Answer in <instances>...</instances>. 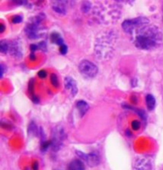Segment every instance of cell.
Returning <instances> with one entry per match:
<instances>
[{
    "label": "cell",
    "mask_w": 163,
    "mask_h": 170,
    "mask_svg": "<svg viewBox=\"0 0 163 170\" xmlns=\"http://www.w3.org/2000/svg\"><path fill=\"white\" fill-rule=\"evenodd\" d=\"M5 30V26L3 24H1V25H0V32L2 33L4 32Z\"/></svg>",
    "instance_id": "32"
},
{
    "label": "cell",
    "mask_w": 163,
    "mask_h": 170,
    "mask_svg": "<svg viewBox=\"0 0 163 170\" xmlns=\"http://www.w3.org/2000/svg\"><path fill=\"white\" fill-rule=\"evenodd\" d=\"M32 169L33 170H38L39 169V163L38 161H34L32 165Z\"/></svg>",
    "instance_id": "26"
},
{
    "label": "cell",
    "mask_w": 163,
    "mask_h": 170,
    "mask_svg": "<svg viewBox=\"0 0 163 170\" xmlns=\"http://www.w3.org/2000/svg\"><path fill=\"white\" fill-rule=\"evenodd\" d=\"M30 58L31 60H32V61H34L35 59H36V56H35V54H34V53L31 52V54H30Z\"/></svg>",
    "instance_id": "31"
},
{
    "label": "cell",
    "mask_w": 163,
    "mask_h": 170,
    "mask_svg": "<svg viewBox=\"0 0 163 170\" xmlns=\"http://www.w3.org/2000/svg\"><path fill=\"white\" fill-rule=\"evenodd\" d=\"M38 76L40 78H46L47 76V72L44 70H40L38 72Z\"/></svg>",
    "instance_id": "23"
},
{
    "label": "cell",
    "mask_w": 163,
    "mask_h": 170,
    "mask_svg": "<svg viewBox=\"0 0 163 170\" xmlns=\"http://www.w3.org/2000/svg\"><path fill=\"white\" fill-rule=\"evenodd\" d=\"M10 49V45L7 41L1 40L0 42V51L1 53H6Z\"/></svg>",
    "instance_id": "15"
},
{
    "label": "cell",
    "mask_w": 163,
    "mask_h": 170,
    "mask_svg": "<svg viewBox=\"0 0 163 170\" xmlns=\"http://www.w3.org/2000/svg\"><path fill=\"white\" fill-rule=\"evenodd\" d=\"M85 161L90 167L97 166L100 162V158L98 154L95 153H91L87 154Z\"/></svg>",
    "instance_id": "7"
},
{
    "label": "cell",
    "mask_w": 163,
    "mask_h": 170,
    "mask_svg": "<svg viewBox=\"0 0 163 170\" xmlns=\"http://www.w3.org/2000/svg\"><path fill=\"white\" fill-rule=\"evenodd\" d=\"M5 72V66L3 63L1 64V78H3V73Z\"/></svg>",
    "instance_id": "28"
},
{
    "label": "cell",
    "mask_w": 163,
    "mask_h": 170,
    "mask_svg": "<svg viewBox=\"0 0 163 170\" xmlns=\"http://www.w3.org/2000/svg\"><path fill=\"white\" fill-rule=\"evenodd\" d=\"M84 165L81 160H75L69 165L68 170H84Z\"/></svg>",
    "instance_id": "11"
},
{
    "label": "cell",
    "mask_w": 163,
    "mask_h": 170,
    "mask_svg": "<svg viewBox=\"0 0 163 170\" xmlns=\"http://www.w3.org/2000/svg\"><path fill=\"white\" fill-rule=\"evenodd\" d=\"M65 87L72 96H75L78 93V87L76 81L71 77H66L65 78Z\"/></svg>",
    "instance_id": "6"
},
{
    "label": "cell",
    "mask_w": 163,
    "mask_h": 170,
    "mask_svg": "<svg viewBox=\"0 0 163 170\" xmlns=\"http://www.w3.org/2000/svg\"><path fill=\"white\" fill-rule=\"evenodd\" d=\"M9 51L11 55L15 58H21L22 56L21 47L17 42H13L12 43L11 45H10Z\"/></svg>",
    "instance_id": "8"
},
{
    "label": "cell",
    "mask_w": 163,
    "mask_h": 170,
    "mask_svg": "<svg viewBox=\"0 0 163 170\" xmlns=\"http://www.w3.org/2000/svg\"><path fill=\"white\" fill-rule=\"evenodd\" d=\"M68 46L65 45V44H63V45L59 47V52L63 55H65L66 53H67V52H68Z\"/></svg>",
    "instance_id": "22"
},
{
    "label": "cell",
    "mask_w": 163,
    "mask_h": 170,
    "mask_svg": "<svg viewBox=\"0 0 163 170\" xmlns=\"http://www.w3.org/2000/svg\"><path fill=\"white\" fill-rule=\"evenodd\" d=\"M66 1H55L53 3L52 8L57 13L60 14H65L66 13Z\"/></svg>",
    "instance_id": "9"
},
{
    "label": "cell",
    "mask_w": 163,
    "mask_h": 170,
    "mask_svg": "<svg viewBox=\"0 0 163 170\" xmlns=\"http://www.w3.org/2000/svg\"><path fill=\"white\" fill-rule=\"evenodd\" d=\"M50 40L52 42V43H56L59 46L65 44L64 43L63 38L61 37V36L57 33H53L52 34H51Z\"/></svg>",
    "instance_id": "13"
},
{
    "label": "cell",
    "mask_w": 163,
    "mask_h": 170,
    "mask_svg": "<svg viewBox=\"0 0 163 170\" xmlns=\"http://www.w3.org/2000/svg\"><path fill=\"white\" fill-rule=\"evenodd\" d=\"M23 21V17H22V15H16L13 17L12 21L14 24H19L21 23Z\"/></svg>",
    "instance_id": "20"
},
{
    "label": "cell",
    "mask_w": 163,
    "mask_h": 170,
    "mask_svg": "<svg viewBox=\"0 0 163 170\" xmlns=\"http://www.w3.org/2000/svg\"><path fill=\"white\" fill-rule=\"evenodd\" d=\"M146 105L149 110H153L155 108L156 101L154 96L152 94H147L145 97Z\"/></svg>",
    "instance_id": "12"
},
{
    "label": "cell",
    "mask_w": 163,
    "mask_h": 170,
    "mask_svg": "<svg viewBox=\"0 0 163 170\" xmlns=\"http://www.w3.org/2000/svg\"><path fill=\"white\" fill-rule=\"evenodd\" d=\"M76 108L80 113V117H83L89 109V105L88 103L84 100H79L76 104Z\"/></svg>",
    "instance_id": "10"
},
{
    "label": "cell",
    "mask_w": 163,
    "mask_h": 170,
    "mask_svg": "<svg viewBox=\"0 0 163 170\" xmlns=\"http://www.w3.org/2000/svg\"><path fill=\"white\" fill-rule=\"evenodd\" d=\"M78 70L82 75L88 78H94L98 73L97 66L88 60H83L80 62Z\"/></svg>",
    "instance_id": "5"
},
{
    "label": "cell",
    "mask_w": 163,
    "mask_h": 170,
    "mask_svg": "<svg viewBox=\"0 0 163 170\" xmlns=\"http://www.w3.org/2000/svg\"><path fill=\"white\" fill-rule=\"evenodd\" d=\"M28 134L31 136H36L40 133L39 131H38L36 125L34 124V122H30V125L28 126Z\"/></svg>",
    "instance_id": "14"
},
{
    "label": "cell",
    "mask_w": 163,
    "mask_h": 170,
    "mask_svg": "<svg viewBox=\"0 0 163 170\" xmlns=\"http://www.w3.org/2000/svg\"><path fill=\"white\" fill-rule=\"evenodd\" d=\"M50 82L52 86L55 87H58L59 86V82L57 75L55 73H52L50 75Z\"/></svg>",
    "instance_id": "16"
},
{
    "label": "cell",
    "mask_w": 163,
    "mask_h": 170,
    "mask_svg": "<svg viewBox=\"0 0 163 170\" xmlns=\"http://www.w3.org/2000/svg\"><path fill=\"white\" fill-rule=\"evenodd\" d=\"M76 155H77L80 157V158H81L84 160H85L86 157H87V154H85V153L82 152H81V151H79V150H76Z\"/></svg>",
    "instance_id": "24"
},
{
    "label": "cell",
    "mask_w": 163,
    "mask_h": 170,
    "mask_svg": "<svg viewBox=\"0 0 163 170\" xmlns=\"http://www.w3.org/2000/svg\"><path fill=\"white\" fill-rule=\"evenodd\" d=\"M51 146V141H41V150L43 151V152H45L46 151L49 147Z\"/></svg>",
    "instance_id": "18"
},
{
    "label": "cell",
    "mask_w": 163,
    "mask_h": 170,
    "mask_svg": "<svg viewBox=\"0 0 163 170\" xmlns=\"http://www.w3.org/2000/svg\"><path fill=\"white\" fill-rule=\"evenodd\" d=\"M28 91L30 94H31L32 96H34L33 94V91H34V79L33 78H31L30 80V82L28 84Z\"/></svg>",
    "instance_id": "21"
},
{
    "label": "cell",
    "mask_w": 163,
    "mask_h": 170,
    "mask_svg": "<svg viewBox=\"0 0 163 170\" xmlns=\"http://www.w3.org/2000/svg\"><path fill=\"white\" fill-rule=\"evenodd\" d=\"M38 49V46L36 45V44H31V45H30V50L31 52L34 53V52L36 51Z\"/></svg>",
    "instance_id": "27"
},
{
    "label": "cell",
    "mask_w": 163,
    "mask_h": 170,
    "mask_svg": "<svg viewBox=\"0 0 163 170\" xmlns=\"http://www.w3.org/2000/svg\"><path fill=\"white\" fill-rule=\"evenodd\" d=\"M149 24V19L145 17H139L131 19L124 21L122 24V27L125 32L133 33L140 27Z\"/></svg>",
    "instance_id": "3"
},
{
    "label": "cell",
    "mask_w": 163,
    "mask_h": 170,
    "mask_svg": "<svg viewBox=\"0 0 163 170\" xmlns=\"http://www.w3.org/2000/svg\"><path fill=\"white\" fill-rule=\"evenodd\" d=\"M31 98H32V101H33L34 103L38 104V103L40 102L39 99H38V97L37 96H34V95L33 96L31 97Z\"/></svg>",
    "instance_id": "29"
},
{
    "label": "cell",
    "mask_w": 163,
    "mask_h": 170,
    "mask_svg": "<svg viewBox=\"0 0 163 170\" xmlns=\"http://www.w3.org/2000/svg\"><path fill=\"white\" fill-rule=\"evenodd\" d=\"M15 4H17L19 5H26L28 3L27 1H14Z\"/></svg>",
    "instance_id": "30"
},
{
    "label": "cell",
    "mask_w": 163,
    "mask_h": 170,
    "mask_svg": "<svg viewBox=\"0 0 163 170\" xmlns=\"http://www.w3.org/2000/svg\"><path fill=\"white\" fill-rule=\"evenodd\" d=\"M65 138L66 133L61 125H57L54 129L51 147L54 152H57L61 149Z\"/></svg>",
    "instance_id": "4"
},
{
    "label": "cell",
    "mask_w": 163,
    "mask_h": 170,
    "mask_svg": "<svg viewBox=\"0 0 163 170\" xmlns=\"http://www.w3.org/2000/svg\"><path fill=\"white\" fill-rule=\"evenodd\" d=\"M131 127L134 131H138L141 127V123L138 120H134L131 122Z\"/></svg>",
    "instance_id": "19"
},
{
    "label": "cell",
    "mask_w": 163,
    "mask_h": 170,
    "mask_svg": "<svg viewBox=\"0 0 163 170\" xmlns=\"http://www.w3.org/2000/svg\"><path fill=\"white\" fill-rule=\"evenodd\" d=\"M45 19L43 14H40L30 19L25 27V33L30 39H38L45 33V28L42 26V21Z\"/></svg>",
    "instance_id": "2"
},
{
    "label": "cell",
    "mask_w": 163,
    "mask_h": 170,
    "mask_svg": "<svg viewBox=\"0 0 163 170\" xmlns=\"http://www.w3.org/2000/svg\"><path fill=\"white\" fill-rule=\"evenodd\" d=\"M38 46V48H40L41 50H43V51L46 50V49H47V44L45 43L43 41V42L39 43Z\"/></svg>",
    "instance_id": "25"
},
{
    "label": "cell",
    "mask_w": 163,
    "mask_h": 170,
    "mask_svg": "<svg viewBox=\"0 0 163 170\" xmlns=\"http://www.w3.org/2000/svg\"><path fill=\"white\" fill-rule=\"evenodd\" d=\"M91 3L89 1H84L82 3L81 5V10L84 12V13H87V12L91 10Z\"/></svg>",
    "instance_id": "17"
},
{
    "label": "cell",
    "mask_w": 163,
    "mask_h": 170,
    "mask_svg": "<svg viewBox=\"0 0 163 170\" xmlns=\"http://www.w3.org/2000/svg\"><path fill=\"white\" fill-rule=\"evenodd\" d=\"M162 34L159 28L154 25H145L136 30L134 43L142 50H152L160 46Z\"/></svg>",
    "instance_id": "1"
}]
</instances>
